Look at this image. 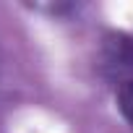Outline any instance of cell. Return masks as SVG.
<instances>
[{"mask_svg": "<svg viewBox=\"0 0 133 133\" xmlns=\"http://www.w3.org/2000/svg\"><path fill=\"white\" fill-rule=\"evenodd\" d=\"M99 71L115 86L133 78V37L125 31H107L99 47Z\"/></svg>", "mask_w": 133, "mask_h": 133, "instance_id": "6da1fadb", "label": "cell"}, {"mask_svg": "<svg viewBox=\"0 0 133 133\" xmlns=\"http://www.w3.org/2000/svg\"><path fill=\"white\" fill-rule=\"evenodd\" d=\"M115 104H117L123 120L133 130V78L125 81V84H120V86H115Z\"/></svg>", "mask_w": 133, "mask_h": 133, "instance_id": "7a4b0ae2", "label": "cell"}]
</instances>
